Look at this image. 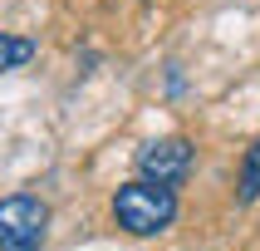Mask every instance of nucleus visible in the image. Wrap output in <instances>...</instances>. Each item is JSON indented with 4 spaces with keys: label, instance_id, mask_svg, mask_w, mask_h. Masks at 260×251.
I'll use <instances>...</instances> for the list:
<instances>
[{
    "label": "nucleus",
    "instance_id": "f257e3e1",
    "mask_svg": "<svg viewBox=\"0 0 260 251\" xmlns=\"http://www.w3.org/2000/svg\"><path fill=\"white\" fill-rule=\"evenodd\" d=\"M113 217H118V227L133 232V236H157L162 227H172L177 197H172V187H162V182H147V177H143V182L118 187Z\"/></svg>",
    "mask_w": 260,
    "mask_h": 251
},
{
    "label": "nucleus",
    "instance_id": "f03ea898",
    "mask_svg": "<svg viewBox=\"0 0 260 251\" xmlns=\"http://www.w3.org/2000/svg\"><path fill=\"white\" fill-rule=\"evenodd\" d=\"M44 227H49V207L29 192H15L0 202V251H40Z\"/></svg>",
    "mask_w": 260,
    "mask_h": 251
},
{
    "label": "nucleus",
    "instance_id": "7ed1b4c3",
    "mask_svg": "<svg viewBox=\"0 0 260 251\" xmlns=\"http://www.w3.org/2000/svg\"><path fill=\"white\" fill-rule=\"evenodd\" d=\"M138 168H143L147 182H162V187H172L182 182L191 168V143L187 138H157V143H147L138 153Z\"/></svg>",
    "mask_w": 260,
    "mask_h": 251
},
{
    "label": "nucleus",
    "instance_id": "20e7f679",
    "mask_svg": "<svg viewBox=\"0 0 260 251\" xmlns=\"http://www.w3.org/2000/svg\"><path fill=\"white\" fill-rule=\"evenodd\" d=\"M260 197V138L250 143L246 162H241V202H255Z\"/></svg>",
    "mask_w": 260,
    "mask_h": 251
},
{
    "label": "nucleus",
    "instance_id": "39448f33",
    "mask_svg": "<svg viewBox=\"0 0 260 251\" xmlns=\"http://www.w3.org/2000/svg\"><path fill=\"white\" fill-rule=\"evenodd\" d=\"M35 54L29 40H15V35H0V69H20L25 59Z\"/></svg>",
    "mask_w": 260,
    "mask_h": 251
}]
</instances>
